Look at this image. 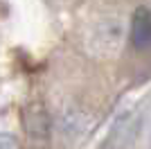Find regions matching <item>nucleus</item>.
Masks as SVG:
<instances>
[{
	"label": "nucleus",
	"mask_w": 151,
	"mask_h": 149,
	"mask_svg": "<svg viewBox=\"0 0 151 149\" xmlns=\"http://www.w3.org/2000/svg\"><path fill=\"white\" fill-rule=\"evenodd\" d=\"M0 149H20V142L14 133H5L0 131Z\"/></svg>",
	"instance_id": "nucleus-3"
},
{
	"label": "nucleus",
	"mask_w": 151,
	"mask_h": 149,
	"mask_svg": "<svg viewBox=\"0 0 151 149\" xmlns=\"http://www.w3.org/2000/svg\"><path fill=\"white\" fill-rule=\"evenodd\" d=\"M131 43L135 50L151 48V9L138 7L131 20Z\"/></svg>",
	"instance_id": "nucleus-2"
},
{
	"label": "nucleus",
	"mask_w": 151,
	"mask_h": 149,
	"mask_svg": "<svg viewBox=\"0 0 151 149\" xmlns=\"http://www.w3.org/2000/svg\"><path fill=\"white\" fill-rule=\"evenodd\" d=\"M23 127H25V133L29 140L34 142H45L50 138V113L45 108L43 102H32L25 106L23 111Z\"/></svg>",
	"instance_id": "nucleus-1"
}]
</instances>
